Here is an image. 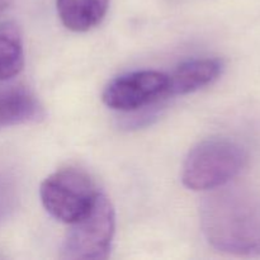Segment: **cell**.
Here are the masks:
<instances>
[{
    "label": "cell",
    "instance_id": "obj_1",
    "mask_svg": "<svg viewBox=\"0 0 260 260\" xmlns=\"http://www.w3.org/2000/svg\"><path fill=\"white\" fill-rule=\"evenodd\" d=\"M201 206L208 243L223 253L260 255V197L241 188H217Z\"/></svg>",
    "mask_w": 260,
    "mask_h": 260
},
{
    "label": "cell",
    "instance_id": "obj_2",
    "mask_svg": "<svg viewBox=\"0 0 260 260\" xmlns=\"http://www.w3.org/2000/svg\"><path fill=\"white\" fill-rule=\"evenodd\" d=\"M246 152L229 139H208L196 145L183 164V184L192 190H215L240 174Z\"/></svg>",
    "mask_w": 260,
    "mask_h": 260
},
{
    "label": "cell",
    "instance_id": "obj_3",
    "mask_svg": "<svg viewBox=\"0 0 260 260\" xmlns=\"http://www.w3.org/2000/svg\"><path fill=\"white\" fill-rule=\"evenodd\" d=\"M99 190L85 172L63 168L42 182L40 196L45 210L63 223L76 222L93 208Z\"/></svg>",
    "mask_w": 260,
    "mask_h": 260
},
{
    "label": "cell",
    "instance_id": "obj_4",
    "mask_svg": "<svg viewBox=\"0 0 260 260\" xmlns=\"http://www.w3.org/2000/svg\"><path fill=\"white\" fill-rule=\"evenodd\" d=\"M63 240L62 254L68 259H106L116 230V213L111 201L99 193L93 208L71 223Z\"/></svg>",
    "mask_w": 260,
    "mask_h": 260
},
{
    "label": "cell",
    "instance_id": "obj_5",
    "mask_svg": "<svg viewBox=\"0 0 260 260\" xmlns=\"http://www.w3.org/2000/svg\"><path fill=\"white\" fill-rule=\"evenodd\" d=\"M169 75L155 70H141L113 79L103 91L104 104L116 111L132 112L151 106L168 96Z\"/></svg>",
    "mask_w": 260,
    "mask_h": 260
},
{
    "label": "cell",
    "instance_id": "obj_6",
    "mask_svg": "<svg viewBox=\"0 0 260 260\" xmlns=\"http://www.w3.org/2000/svg\"><path fill=\"white\" fill-rule=\"evenodd\" d=\"M43 109L35 94L19 84L0 81V128L38 121Z\"/></svg>",
    "mask_w": 260,
    "mask_h": 260
},
{
    "label": "cell",
    "instance_id": "obj_7",
    "mask_svg": "<svg viewBox=\"0 0 260 260\" xmlns=\"http://www.w3.org/2000/svg\"><path fill=\"white\" fill-rule=\"evenodd\" d=\"M222 61L218 58H193L180 63L169 75V95L194 93L217 80L222 73Z\"/></svg>",
    "mask_w": 260,
    "mask_h": 260
},
{
    "label": "cell",
    "instance_id": "obj_8",
    "mask_svg": "<svg viewBox=\"0 0 260 260\" xmlns=\"http://www.w3.org/2000/svg\"><path fill=\"white\" fill-rule=\"evenodd\" d=\"M61 23L73 32H86L101 24L108 12L109 0H57Z\"/></svg>",
    "mask_w": 260,
    "mask_h": 260
},
{
    "label": "cell",
    "instance_id": "obj_9",
    "mask_svg": "<svg viewBox=\"0 0 260 260\" xmlns=\"http://www.w3.org/2000/svg\"><path fill=\"white\" fill-rule=\"evenodd\" d=\"M24 48L19 29L13 23L0 24V81H9L23 70Z\"/></svg>",
    "mask_w": 260,
    "mask_h": 260
},
{
    "label": "cell",
    "instance_id": "obj_10",
    "mask_svg": "<svg viewBox=\"0 0 260 260\" xmlns=\"http://www.w3.org/2000/svg\"><path fill=\"white\" fill-rule=\"evenodd\" d=\"M10 2H12V0H0V14L9 7Z\"/></svg>",
    "mask_w": 260,
    "mask_h": 260
}]
</instances>
